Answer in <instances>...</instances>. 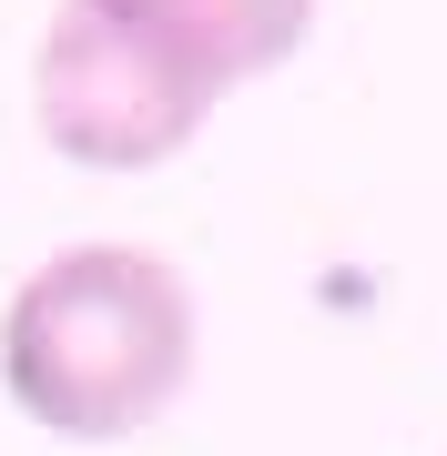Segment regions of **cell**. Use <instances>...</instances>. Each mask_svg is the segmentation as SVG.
I'll return each instance as SVG.
<instances>
[{
  "label": "cell",
  "instance_id": "1",
  "mask_svg": "<svg viewBox=\"0 0 447 456\" xmlns=\"http://www.w3.org/2000/svg\"><path fill=\"white\" fill-rule=\"evenodd\" d=\"M194 375V284L143 244L51 254L0 314V386L51 436H143Z\"/></svg>",
  "mask_w": 447,
  "mask_h": 456
},
{
  "label": "cell",
  "instance_id": "3",
  "mask_svg": "<svg viewBox=\"0 0 447 456\" xmlns=\"http://www.w3.org/2000/svg\"><path fill=\"white\" fill-rule=\"evenodd\" d=\"M92 11L214 102L234 82H254V71L295 61V41L315 31V0H92Z\"/></svg>",
  "mask_w": 447,
  "mask_h": 456
},
{
  "label": "cell",
  "instance_id": "2",
  "mask_svg": "<svg viewBox=\"0 0 447 456\" xmlns=\"http://www.w3.org/2000/svg\"><path fill=\"white\" fill-rule=\"evenodd\" d=\"M214 92H194L173 61H153L133 31L92 11V0H62V20L31 51V122L62 163L82 173H153L173 163L203 132Z\"/></svg>",
  "mask_w": 447,
  "mask_h": 456
}]
</instances>
